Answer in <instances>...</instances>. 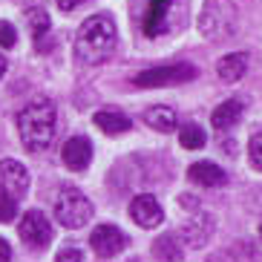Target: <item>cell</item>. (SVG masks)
<instances>
[{
	"mask_svg": "<svg viewBox=\"0 0 262 262\" xmlns=\"http://www.w3.org/2000/svg\"><path fill=\"white\" fill-rule=\"evenodd\" d=\"M116 38H118V29L110 15L86 17L75 38V58L81 63H86V67H95V63H101L104 58L113 55Z\"/></svg>",
	"mask_w": 262,
	"mask_h": 262,
	"instance_id": "obj_1",
	"label": "cell"
},
{
	"mask_svg": "<svg viewBox=\"0 0 262 262\" xmlns=\"http://www.w3.org/2000/svg\"><path fill=\"white\" fill-rule=\"evenodd\" d=\"M55 130H58V113H55V107L49 101H32V104H26L17 113L20 141H24V147L32 150V153L47 150L55 139Z\"/></svg>",
	"mask_w": 262,
	"mask_h": 262,
	"instance_id": "obj_2",
	"label": "cell"
},
{
	"mask_svg": "<svg viewBox=\"0 0 262 262\" xmlns=\"http://www.w3.org/2000/svg\"><path fill=\"white\" fill-rule=\"evenodd\" d=\"M239 12L233 0H205L199 12V32L208 40H228L236 32Z\"/></svg>",
	"mask_w": 262,
	"mask_h": 262,
	"instance_id": "obj_3",
	"label": "cell"
},
{
	"mask_svg": "<svg viewBox=\"0 0 262 262\" xmlns=\"http://www.w3.org/2000/svg\"><path fill=\"white\" fill-rule=\"evenodd\" d=\"M55 219L63 225V228H84L90 219H93V202L86 199L81 190L75 187H63L55 199Z\"/></svg>",
	"mask_w": 262,
	"mask_h": 262,
	"instance_id": "obj_4",
	"label": "cell"
},
{
	"mask_svg": "<svg viewBox=\"0 0 262 262\" xmlns=\"http://www.w3.org/2000/svg\"><path fill=\"white\" fill-rule=\"evenodd\" d=\"M199 75L196 67L190 63H167V67H153L136 75V86L141 90H156V86H170V84H185Z\"/></svg>",
	"mask_w": 262,
	"mask_h": 262,
	"instance_id": "obj_5",
	"label": "cell"
},
{
	"mask_svg": "<svg viewBox=\"0 0 262 262\" xmlns=\"http://www.w3.org/2000/svg\"><path fill=\"white\" fill-rule=\"evenodd\" d=\"M17 233L29 248L40 251V248H47L52 242V222L47 219L43 210H26L20 216V222H17Z\"/></svg>",
	"mask_w": 262,
	"mask_h": 262,
	"instance_id": "obj_6",
	"label": "cell"
},
{
	"mask_svg": "<svg viewBox=\"0 0 262 262\" xmlns=\"http://www.w3.org/2000/svg\"><path fill=\"white\" fill-rule=\"evenodd\" d=\"M127 233L118 228V225H110V222H104V225H98L93 233H90V245H93V251H95V256H118L127 248Z\"/></svg>",
	"mask_w": 262,
	"mask_h": 262,
	"instance_id": "obj_7",
	"label": "cell"
},
{
	"mask_svg": "<svg viewBox=\"0 0 262 262\" xmlns=\"http://www.w3.org/2000/svg\"><path fill=\"white\" fill-rule=\"evenodd\" d=\"M26 190H29V170L15 159H3L0 162V193L20 199Z\"/></svg>",
	"mask_w": 262,
	"mask_h": 262,
	"instance_id": "obj_8",
	"label": "cell"
},
{
	"mask_svg": "<svg viewBox=\"0 0 262 262\" xmlns=\"http://www.w3.org/2000/svg\"><path fill=\"white\" fill-rule=\"evenodd\" d=\"M130 216L139 228H156V225H162L164 210H162V205H159L156 196L141 193V196H136V199L130 202Z\"/></svg>",
	"mask_w": 262,
	"mask_h": 262,
	"instance_id": "obj_9",
	"label": "cell"
},
{
	"mask_svg": "<svg viewBox=\"0 0 262 262\" xmlns=\"http://www.w3.org/2000/svg\"><path fill=\"white\" fill-rule=\"evenodd\" d=\"M61 159H63V164L70 170H75V173L86 170L90 162H93V141L86 139V136H72V139L63 144Z\"/></svg>",
	"mask_w": 262,
	"mask_h": 262,
	"instance_id": "obj_10",
	"label": "cell"
},
{
	"mask_svg": "<svg viewBox=\"0 0 262 262\" xmlns=\"http://www.w3.org/2000/svg\"><path fill=\"white\" fill-rule=\"evenodd\" d=\"M173 9V0H150L144 12V35L147 38H156L167 29V15Z\"/></svg>",
	"mask_w": 262,
	"mask_h": 262,
	"instance_id": "obj_11",
	"label": "cell"
},
{
	"mask_svg": "<svg viewBox=\"0 0 262 262\" xmlns=\"http://www.w3.org/2000/svg\"><path fill=\"white\" fill-rule=\"evenodd\" d=\"M187 179H190L193 185H199V187H222L225 182H228L225 170L219 167V164H213V162L190 164V167H187Z\"/></svg>",
	"mask_w": 262,
	"mask_h": 262,
	"instance_id": "obj_12",
	"label": "cell"
},
{
	"mask_svg": "<svg viewBox=\"0 0 262 262\" xmlns=\"http://www.w3.org/2000/svg\"><path fill=\"white\" fill-rule=\"evenodd\" d=\"M210 233H213V216H208V213H196L190 222L182 228V239L193 248H202L210 239Z\"/></svg>",
	"mask_w": 262,
	"mask_h": 262,
	"instance_id": "obj_13",
	"label": "cell"
},
{
	"mask_svg": "<svg viewBox=\"0 0 262 262\" xmlns=\"http://www.w3.org/2000/svg\"><path fill=\"white\" fill-rule=\"evenodd\" d=\"M242 116H245V104L239 98H231V101H222V104L210 113V124H213L216 130H231Z\"/></svg>",
	"mask_w": 262,
	"mask_h": 262,
	"instance_id": "obj_14",
	"label": "cell"
},
{
	"mask_svg": "<svg viewBox=\"0 0 262 262\" xmlns=\"http://www.w3.org/2000/svg\"><path fill=\"white\" fill-rule=\"evenodd\" d=\"M95 127L98 130H104L107 136H121V133H127L133 127L130 116H124L121 110H98L93 116Z\"/></svg>",
	"mask_w": 262,
	"mask_h": 262,
	"instance_id": "obj_15",
	"label": "cell"
},
{
	"mask_svg": "<svg viewBox=\"0 0 262 262\" xmlns=\"http://www.w3.org/2000/svg\"><path fill=\"white\" fill-rule=\"evenodd\" d=\"M245 72H248V55L245 52H231L216 63V75L222 78V81H228V84L239 81Z\"/></svg>",
	"mask_w": 262,
	"mask_h": 262,
	"instance_id": "obj_16",
	"label": "cell"
},
{
	"mask_svg": "<svg viewBox=\"0 0 262 262\" xmlns=\"http://www.w3.org/2000/svg\"><path fill=\"white\" fill-rule=\"evenodd\" d=\"M144 124L147 127H153V130H159V133H173L176 130V124H179L176 110L164 107V104H156V107H150L144 113Z\"/></svg>",
	"mask_w": 262,
	"mask_h": 262,
	"instance_id": "obj_17",
	"label": "cell"
},
{
	"mask_svg": "<svg viewBox=\"0 0 262 262\" xmlns=\"http://www.w3.org/2000/svg\"><path fill=\"white\" fill-rule=\"evenodd\" d=\"M208 141L205 130H202L199 124H185L182 130H179V144L185 147V150H202Z\"/></svg>",
	"mask_w": 262,
	"mask_h": 262,
	"instance_id": "obj_18",
	"label": "cell"
},
{
	"mask_svg": "<svg viewBox=\"0 0 262 262\" xmlns=\"http://www.w3.org/2000/svg\"><path fill=\"white\" fill-rule=\"evenodd\" d=\"M26 26H29V32H32L35 40L43 38V35L49 32V15L43 12V9H29V12H26Z\"/></svg>",
	"mask_w": 262,
	"mask_h": 262,
	"instance_id": "obj_19",
	"label": "cell"
},
{
	"mask_svg": "<svg viewBox=\"0 0 262 262\" xmlns=\"http://www.w3.org/2000/svg\"><path fill=\"white\" fill-rule=\"evenodd\" d=\"M176 245H179V239L173 233H167V236H162L156 242V254L164 256V259H179L182 256V248H176Z\"/></svg>",
	"mask_w": 262,
	"mask_h": 262,
	"instance_id": "obj_20",
	"label": "cell"
},
{
	"mask_svg": "<svg viewBox=\"0 0 262 262\" xmlns=\"http://www.w3.org/2000/svg\"><path fill=\"white\" fill-rule=\"evenodd\" d=\"M17 216V199L9 193H0V222H12Z\"/></svg>",
	"mask_w": 262,
	"mask_h": 262,
	"instance_id": "obj_21",
	"label": "cell"
},
{
	"mask_svg": "<svg viewBox=\"0 0 262 262\" xmlns=\"http://www.w3.org/2000/svg\"><path fill=\"white\" fill-rule=\"evenodd\" d=\"M17 43V32L9 20H0V47L3 49H12Z\"/></svg>",
	"mask_w": 262,
	"mask_h": 262,
	"instance_id": "obj_22",
	"label": "cell"
},
{
	"mask_svg": "<svg viewBox=\"0 0 262 262\" xmlns=\"http://www.w3.org/2000/svg\"><path fill=\"white\" fill-rule=\"evenodd\" d=\"M259 141H262V136H259V133H254V136H251V144H248V156H251V167H254V170H259V167H262Z\"/></svg>",
	"mask_w": 262,
	"mask_h": 262,
	"instance_id": "obj_23",
	"label": "cell"
},
{
	"mask_svg": "<svg viewBox=\"0 0 262 262\" xmlns=\"http://www.w3.org/2000/svg\"><path fill=\"white\" fill-rule=\"evenodd\" d=\"M84 3H90V0H58V9L61 12H72V9L84 6Z\"/></svg>",
	"mask_w": 262,
	"mask_h": 262,
	"instance_id": "obj_24",
	"label": "cell"
},
{
	"mask_svg": "<svg viewBox=\"0 0 262 262\" xmlns=\"http://www.w3.org/2000/svg\"><path fill=\"white\" fill-rule=\"evenodd\" d=\"M58 259H84V254L81 251H75V248H63V251H58Z\"/></svg>",
	"mask_w": 262,
	"mask_h": 262,
	"instance_id": "obj_25",
	"label": "cell"
},
{
	"mask_svg": "<svg viewBox=\"0 0 262 262\" xmlns=\"http://www.w3.org/2000/svg\"><path fill=\"white\" fill-rule=\"evenodd\" d=\"M12 259V245H9L6 239H0V262Z\"/></svg>",
	"mask_w": 262,
	"mask_h": 262,
	"instance_id": "obj_26",
	"label": "cell"
},
{
	"mask_svg": "<svg viewBox=\"0 0 262 262\" xmlns=\"http://www.w3.org/2000/svg\"><path fill=\"white\" fill-rule=\"evenodd\" d=\"M3 72H6V61L0 58V78H3Z\"/></svg>",
	"mask_w": 262,
	"mask_h": 262,
	"instance_id": "obj_27",
	"label": "cell"
}]
</instances>
